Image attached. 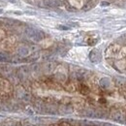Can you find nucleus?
Segmentation results:
<instances>
[{"label":"nucleus","mask_w":126,"mask_h":126,"mask_svg":"<svg viewBox=\"0 0 126 126\" xmlns=\"http://www.w3.org/2000/svg\"><path fill=\"white\" fill-rule=\"evenodd\" d=\"M111 117L113 120L115 121H118V122H122L123 119H124V116H123V113L119 110H116V111H113L111 113Z\"/></svg>","instance_id":"nucleus-1"},{"label":"nucleus","mask_w":126,"mask_h":126,"mask_svg":"<svg viewBox=\"0 0 126 126\" xmlns=\"http://www.w3.org/2000/svg\"><path fill=\"white\" fill-rule=\"evenodd\" d=\"M80 92H81L82 94H87V93L89 92V89H88V87H87V86H85V85L81 84V86H80Z\"/></svg>","instance_id":"nucleus-2"},{"label":"nucleus","mask_w":126,"mask_h":126,"mask_svg":"<svg viewBox=\"0 0 126 126\" xmlns=\"http://www.w3.org/2000/svg\"><path fill=\"white\" fill-rule=\"evenodd\" d=\"M0 60H7V56L6 55H4L3 53H0Z\"/></svg>","instance_id":"nucleus-3"},{"label":"nucleus","mask_w":126,"mask_h":126,"mask_svg":"<svg viewBox=\"0 0 126 126\" xmlns=\"http://www.w3.org/2000/svg\"><path fill=\"white\" fill-rule=\"evenodd\" d=\"M59 28H60V29H64V30H67V29H69L68 27H65V26H59Z\"/></svg>","instance_id":"nucleus-4"},{"label":"nucleus","mask_w":126,"mask_h":126,"mask_svg":"<svg viewBox=\"0 0 126 126\" xmlns=\"http://www.w3.org/2000/svg\"><path fill=\"white\" fill-rule=\"evenodd\" d=\"M107 5H109V3H105V2H103V6H107Z\"/></svg>","instance_id":"nucleus-5"},{"label":"nucleus","mask_w":126,"mask_h":126,"mask_svg":"<svg viewBox=\"0 0 126 126\" xmlns=\"http://www.w3.org/2000/svg\"><path fill=\"white\" fill-rule=\"evenodd\" d=\"M0 12H1V10H0Z\"/></svg>","instance_id":"nucleus-6"}]
</instances>
